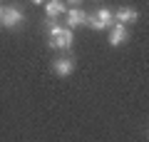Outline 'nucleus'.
<instances>
[{
	"instance_id": "1",
	"label": "nucleus",
	"mask_w": 149,
	"mask_h": 142,
	"mask_svg": "<svg viewBox=\"0 0 149 142\" xmlns=\"http://www.w3.org/2000/svg\"><path fill=\"white\" fill-rule=\"evenodd\" d=\"M112 22H114V13L107 10V8H100L95 15H87V22H85V25L100 32V30H109Z\"/></svg>"
},
{
	"instance_id": "3",
	"label": "nucleus",
	"mask_w": 149,
	"mask_h": 142,
	"mask_svg": "<svg viewBox=\"0 0 149 142\" xmlns=\"http://www.w3.org/2000/svg\"><path fill=\"white\" fill-rule=\"evenodd\" d=\"M20 22H25V13H22L17 5H5L3 18H0V25L8 27V30H13V27H17Z\"/></svg>"
},
{
	"instance_id": "4",
	"label": "nucleus",
	"mask_w": 149,
	"mask_h": 142,
	"mask_svg": "<svg viewBox=\"0 0 149 142\" xmlns=\"http://www.w3.org/2000/svg\"><path fill=\"white\" fill-rule=\"evenodd\" d=\"M109 45L112 47H117V45H124V42L129 40V30H127V25H122V22H112V27H109Z\"/></svg>"
},
{
	"instance_id": "11",
	"label": "nucleus",
	"mask_w": 149,
	"mask_h": 142,
	"mask_svg": "<svg viewBox=\"0 0 149 142\" xmlns=\"http://www.w3.org/2000/svg\"><path fill=\"white\" fill-rule=\"evenodd\" d=\"M32 3H35V5H42V3H45V0H32Z\"/></svg>"
},
{
	"instance_id": "5",
	"label": "nucleus",
	"mask_w": 149,
	"mask_h": 142,
	"mask_svg": "<svg viewBox=\"0 0 149 142\" xmlns=\"http://www.w3.org/2000/svg\"><path fill=\"white\" fill-rule=\"evenodd\" d=\"M137 20H139V10L132 5H124L114 13V22H122V25H134Z\"/></svg>"
},
{
	"instance_id": "12",
	"label": "nucleus",
	"mask_w": 149,
	"mask_h": 142,
	"mask_svg": "<svg viewBox=\"0 0 149 142\" xmlns=\"http://www.w3.org/2000/svg\"><path fill=\"white\" fill-rule=\"evenodd\" d=\"M3 10H5V5H3V3H0V18H3Z\"/></svg>"
},
{
	"instance_id": "2",
	"label": "nucleus",
	"mask_w": 149,
	"mask_h": 142,
	"mask_svg": "<svg viewBox=\"0 0 149 142\" xmlns=\"http://www.w3.org/2000/svg\"><path fill=\"white\" fill-rule=\"evenodd\" d=\"M74 42V35H72V27H62L60 32L55 35H47V45L52 50H70Z\"/></svg>"
},
{
	"instance_id": "10",
	"label": "nucleus",
	"mask_w": 149,
	"mask_h": 142,
	"mask_svg": "<svg viewBox=\"0 0 149 142\" xmlns=\"http://www.w3.org/2000/svg\"><path fill=\"white\" fill-rule=\"evenodd\" d=\"M67 3H70V5H72V8H74V5H80L82 0H67Z\"/></svg>"
},
{
	"instance_id": "9",
	"label": "nucleus",
	"mask_w": 149,
	"mask_h": 142,
	"mask_svg": "<svg viewBox=\"0 0 149 142\" xmlns=\"http://www.w3.org/2000/svg\"><path fill=\"white\" fill-rule=\"evenodd\" d=\"M45 27H47V35H55V32H60L62 30V22H60V18H45V22H42Z\"/></svg>"
},
{
	"instance_id": "8",
	"label": "nucleus",
	"mask_w": 149,
	"mask_h": 142,
	"mask_svg": "<svg viewBox=\"0 0 149 142\" xmlns=\"http://www.w3.org/2000/svg\"><path fill=\"white\" fill-rule=\"evenodd\" d=\"M45 5V18H60V15H65V3L62 0H47V3H42Z\"/></svg>"
},
{
	"instance_id": "6",
	"label": "nucleus",
	"mask_w": 149,
	"mask_h": 142,
	"mask_svg": "<svg viewBox=\"0 0 149 142\" xmlns=\"http://www.w3.org/2000/svg\"><path fill=\"white\" fill-rule=\"evenodd\" d=\"M52 72L57 77H67L74 72V60L72 58H55L52 60Z\"/></svg>"
},
{
	"instance_id": "7",
	"label": "nucleus",
	"mask_w": 149,
	"mask_h": 142,
	"mask_svg": "<svg viewBox=\"0 0 149 142\" xmlns=\"http://www.w3.org/2000/svg\"><path fill=\"white\" fill-rule=\"evenodd\" d=\"M65 18H67V27H80V25L87 22V13H82L77 5L67 8V10H65Z\"/></svg>"
}]
</instances>
